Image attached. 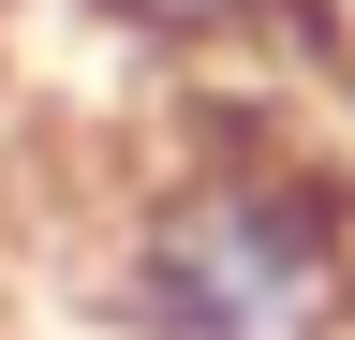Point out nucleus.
<instances>
[{"mask_svg": "<svg viewBox=\"0 0 355 340\" xmlns=\"http://www.w3.org/2000/svg\"><path fill=\"white\" fill-rule=\"evenodd\" d=\"M104 311L133 340H355V178L282 118H193L104 207Z\"/></svg>", "mask_w": 355, "mask_h": 340, "instance_id": "1", "label": "nucleus"}, {"mask_svg": "<svg viewBox=\"0 0 355 340\" xmlns=\"http://www.w3.org/2000/svg\"><path fill=\"white\" fill-rule=\"evenodd\" d=\"M119 60L193 74V89H237V74H282L326 45V0H74Z\"/></svg>", "mask_w": 355, "mask_h": 340, "instance_id": "2", "label": "nucleus"}, {"mask_svg": "<svg viewBox=\"0 0 355 340\" xmlns=\"http://www.w3.org/2000/svg\"><path fill=\"white\" fill-rule=\"evenodd\" d=\"M0 325H15V207H0Z\"/></svg>", "mask_w": 355, "mask_h": 340, "instance_id": "3", "label": "nucleus"}]
</instances>
